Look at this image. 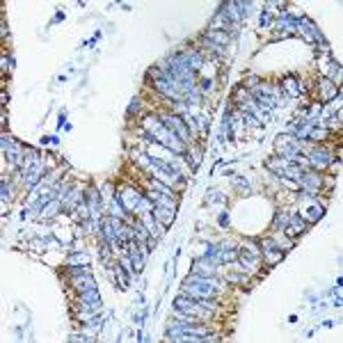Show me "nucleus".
<instances>
[{"label":"nucleus","mask_w":343,"mask_h":343,"mask_svg":"<svg viewBox=\"0 0 343 343\" xmlns=\"http://www.w3.org/2000/svg\"><path fill=\"white\" fill-rule=\"evenodd\" d=\"M192 275H201V277H213L215 275V263L210 259H197L192 266Z\"/></svg>","instance_id":"nucleus-14"},{"label":"nucleus","mask_w":343,"mask_h":343,"mask_svg":"<svg viewBox=\"0 0 343 343\" xmlns=\"http://www.w3.org/2000/svg\"><path fill=\"white\" fill-rule=\"evenodd\" d=\"M277 149H279V153L277 156H281V158H286V160H295V158H300L302 156V149L297 147L295 142H277Z\"/></svg>","instance_id":"nucleus-12"},{"label":"nucleus","mask_w":343,"mask_h":343,"mask_svg":"<svg viewBox=\"0 0 343 343\" xmlns=\"http://www.w3.org/2000/svg\"><path fill=\"white\" fill-rule=\"evenodd\" d=\"M0 188H3V201H7V199H10V186H7V183L5 181H3V183H0Z\"/></svg>","instance_id":"nucleus-27"},{"label":"nucleus","mask_w":343,"mask_h":343,"mask_svg":"<svg viewBox=\"0 0 343 343\" xmlns=\"http://www.w3.org/2000/svg\"><path fill=\"white\" fill-rule=\"evenodd\" d=\"M259 23H261V28H270V23H272V16L268 14V12H263V14H261V19H259Z\"/></svg>","instance_id":"nucleus-25"},{"label":"nucleus","mask_w":343,"mask_h":343,"mask_svg":"<svg viewBox=\"0 0 343 343\" xmlns=\"http://www.w3.org/2000/svg\"><path fill=\"white\" fill-rule=\"evenodd\" d=\"M179 55H181V60L188 64V69H192V71H199V69L204 67V55H201V53H197L195 48L183 51V53H179Z\"/></svg>","instance_id":"nucleus-11"},{"label":"nucleus","mask_w":343,"mask_h":343,"mask_svg":"<svg viewBox=\"0 0 343 343\" xmlns=\"http://www.w3.org/2000/svg\"><path fill=\"white\" fill-rule=\"evenodd\" d=\"M153 218L160 224H169L174 220V210L172 208H160V206H153Z\"/></svg>","instance_id":"nucleus-20"},{"label":"nucleus","mask_w":343,"mask_h":343,"mask_svg":"<svg viewBox=\"0 0 343 343\" xmlns=\"http://www.w3.org/2000/svg\"><path fill=\"white\" fill-rule=\"evenodd\" d=\"M288 227L284 229L286 234L291 236V238H295L297 234H302V231H307V222H305V218H302L300 213H293V215H288Z\"/></svg>","instance_id":"nucleus-13"},{"label":"nucleus","mask_w":343,"mask_h":343,"mask_svg":"<svg viewBox=\"0 0 343 343\" xmlns=\"http://www.w3.org/2000/svg\"><path fill=\"white\" fill-rule=\"evenodd\" d=\"M215 259H220V261H224V263H231L238 259V249L231 243H227V245H222V249H218V256Z\"/></svg>","instance_id":"nucleus-19"},{"label":"nucleus","mask_w":343,"mask_h":343,"mask_svg":"<svg viewBox=\"0 0 343 343\" xmlns=\"http://www.w3.org/2000/svg\"><path fill=\"white\" fill-rule=\"evenodd\" d=\"M201 92H206V90H210V85H213V82H210V78H201Z\"/></svg>","instance_id":"nucleus-30"},{"label":"nucleus","mask_w":343,"mask_h":343,"mask_svg":"<svg viewBox=\"0 0 343 343\" xmlns=\"http://www.w3.org/2000/svg\"><path fill=\"white\" fill-rule=\"evenodd\" d=\"M149 199L153 201V206H160V208H177V201L172 199L169 195H162V192H149Z\"/></svg>","instance_id":"nucleus-16"},{"label":"nucleus","mask_w":343,"mask_h":343,"mask_svg":"<svg viewBox=\"0 0 343 343\" xmlns=\"http://www.w3.org/2000/svg\"><path fill=\"white\" fill-rule=\"evenodd\" d=\"M138 108H140V99H138V96H135V99L131 101V105H128V114H131V112H135V110H138Z\"/></svg>","instance_id":"nucleus-29"},{"label":"nucleus","mask_w":343,"mask_h":343,"mask_svg":"<svg viewBox=\"0 0 343 343\" xmlns=\"http://www.w3.org/2000/svg\"><path fill=\"white\" fill-rule=\"evenodd\" d=\"M325 213L323 206H309V210H307V220H311V222H316V220H320Z\"/></svg>","instance_id":"nucleus-24"},{"label":"nucleus","mask_w":343,"mask_h":343,"mask_svg":"<svg viewBox=\"0 0 343 343\" xmlns=\"http://www.w3.org/2000/svg\"><path fill=\"white\" fill-rule=\"evenodd\" d=\"M229 279H236V281H247V277H243V275H229Z\"/></svg>","instance_id":"nucleus-33"},{"label":"nucleus","mask_w":343,"mask_h":343,"mask_svg":"<svg viewBox=\"0 0 343 343\" xmlns=\"http://www.w3.org/2000/svg\"><path fill=\"white\" fill-rule=\"evenodd\" d=\"M320 174L318 172H305V174H302V179L300 181H297V186L302 188V190H307L309 192V195H316V192L320 190Z\"/></svg>","instance_id":"nucleus-7"},{"label":"nucleus","mask_w":343,"mask_h":343,"mask_svg":"<svg viewBox=\"0 0 343 343\" xmlns=\"http://www.w3.org/2000/svg\"><path fill=\"white\" fill-rule=\"evenodd\" d=\"M286 227H288V215H284V213H279V210H277L275 222H272V229H275V231H284Z\"/></svg>","instance_id":"nucleus-23"},{"label":"nucleus","mask_w":343,"mask_h":343,"mask_svg":"<svg viewBox=\"0 0 343 343\" xmlns=\"http://www.w3.org/2000/svg\"><path fill=\"white\" fill-rule=\"evenodd\" d=\"M55 21H64V12H57V14H55Z\"/></svg>","instance_id":"nucleus-34"},{"label":"nucleus","mask_w":343,"mask_h":343,"mask_svg":"<svg viewBox=\"0 0 343 343\" xmlns=\"http://www.w3.org/2000/svg\"><path fill=\"white\" fill-rule=\"evenodd\" d=\"M218 222H220V227H227V224H229V215L227 213H220Z\"/></svg>","instance_id":"nucleus-31"},{"label":"nucleus","mask_w":343,"mask_h":343,"mask_svg":"<svg viewBox=\"0 0 343 343\" xmlns=\"http://www.w3.org/2000/svg\"><path fill=\"white\" fill-rule=\"evenodd\" d=\"M218 286H215L213 279L208 277H201V275H188L186 284H183V293H190V297H210L215 295Z\"/></svg>","instance_id":"nucleus-2"},{"label":"nucleus","mask_w":343,"mask_h":343,"mask_svg":"<svg viewBox=\"0 0 343 343\" xmlns=\"http://www.w3.org/2000/svg\"><path fill=\"white\" fill-rule=\"evenodd\" d=\"M329 160H332V153H329V149H325V147H318L309 153V162L314 167H318V169H325V167L329 165Z\"/></svg>","instance_id":"nucleus-10"},{"label":"nucleus","mask_w":343,"mask_h":343,"mask_svg":"<svg viewBox=\"0 0 343 343\" xmlns=\"http://www.w3.org/2000/svg\"><path fill=\"white\" fill-rule=\"evenodd\" d=\"M238 261H240V268H254L259 263V256H256V252H252L249 247H240Z\"/></svg>","instance_id":"nucleus-15"},{"label":"nucleus","mask_w":343,"mask_h":343,"mask_svg":"<svg viewBox=\"0 0 343 343\" xmlns=\"http://www.w3.org/2000/svg\"><path fill=\"white\" fill-rule=\"evenodd\" d=\"M41 169H44V165L37 160V162H34V165H30L28 169L23 172V181L28 183V186H34V183L39 181V177H41Z\"/></svg>","instance_id":"nucleus-17"},{"label":"nucleus","mask_w":343,"mask_h":343,"mask_svg":"<svg viewBox=\"0 0 343 343\" xmlns=\"http://www.w3.org/2000/svg\"><path fill=\"white\" fill-rule=\"evenodd\" d=\"M126 252H128V259H131V263H133V268H135V275H140V272H142V268H144V259H147V256H144L142 249H140L138 238L131 240L128 247H126Z\"/></svg>","instance_id":"nucleus-8"},{"label":"nucleus","mask_w":343,"mask_h":343,"mask_svg":"<svg viewBox=\"0 0 343 343\" xmlns=\"http://www.w3.org/2000/svg\"><path fill=\"white\" fill-rule=\"evenodd\" d=\"M174 309L179 311V314H186V316H192V318H206V316H210V311L206 309L204 305H201L197 297H183L179 295L177 300H174Z\"/></svg>","instance_id":"nucleus-3"},{"label":"nucleus","mask_w":343,"mask_h":343,"mask_svg":"<svg viewBox=\"0 0 343 343\" xmlns=\"http://www.w3.org/2000/svg\"><path fill=\"white\" fill-rule=\"evenodd\" d=\"M210 30H231V37L236 34V23L231 21V16H229V12H227V5H220V10H218V14L213 16V21H210Z\"/></svg>","instance_id":"nucleus-6"},{"label":"nucleus","mask_w":343,"mask_h":343,"mask_svg":"<svg viewBox=\"0 0 343 343\" xmlns=\"http://www.w3.org/2000/svg\"><path fill=\"white\" fill-rule=\"evenodd\" d=\"M114 270H117V277H119V288H121V291H126V288H128V281H131V272L126 270L121 263H117V268H114Z\"/></svg>","instance_id":"nucleus-22"},{"label":"nucleus","mask_w":343,"mask_h":343,"mask_svg":"<svg viewBox=\"0 0 343 343\" xmlns=\"http://www.w3.org/2000/svg\"><path fill=\"white\" fill-rule=\"evenodd\" d=\"M234 186L243 188V190H249V183L245 181V179H240V177H236V179H234Z\"/></svg>","instance_id":"nucleus-26"},{"label":"nucleus","mask_w":343,"mask_h":343,"mask_svg":"<svg viewBox=\"0 0 343 343\" xmlns=\"http://www.w3.org/2000/svg\"><path fill=\"white\" fill-rule=\"evenodd\" d=\"M222 199H224L222 192H215V195H210V197H208V201H222Z\"/></svg>","instance_id":"nucleus-32"},{"label":"nucleus","mask_w":343,"mask_h":343,"mask_svg":"<svg viewBox=\"0 0 343 343\" xmlns=\"http://www.w3.org/2000/svg\"><path fill=\"white\" fill-rule=\"evenodd\" d=\"M160 121L172 131V133L177 135L181 142H188V140H190L192 131L188 128V124H186L183 117H179V114H160Z\"/></svg>","instance_id":"nucleus-4"},{"label":"nucleus","mask_w":343,"mask_h":343,"mask_svg":"<svg viewBox=\"0 0 343 343\" xmlns=\"http://www.w3.org/2000/svg\"><path fill=\"white\" fill-rule=\"evenodd\" d=\"M261 252H263V256H266V261L270 263V266H275V263L284 256L281 247L275 243V240H261Z\"/></svg>","instance_id":"nucleus-9"},{"label":"nucleus","mask_w":343,"mask_h":343,"mask_svg":"<svg viewBox=\"0 0 343 343\" xmlns=\"http://www.w3.org/2000/svg\"><path fill=\"white\" fill-rule=\"evenodd\" d=\"M142 126L147 128L149 140H153L156 144H162L167 151H177V153H183V151H186V144H183L181 140L177 138V135L172 133V131L167 128V126L162 124L160 119H156L153 114L144 117V119H142Z\"/></svg>","instance_id":"nucleus-1"},{"label":"nucleus","mask_w":343,"mask_h":343,"mask_svg":"<svg viewBox=\"0 0 343 343\" xmlns=\"http://www.w3.org/2000/svg\"><path fill=\"white\" fill-rule=\"evenodd\" d=\"M69 268H87L90 266V256L87 254H71V256L67 259Z\"/></svg>","instance_id":"nucleus-21"},{"label":"nucleus","mask_w":343,"mask_h":343,"mask_svg":"<svg viewBox=\"0 0 343 343\" xmlns=\"http://www.w3.org/2000/svg\"><path fill=\"white\" fill-rule=\"evenodd\" d=\"M117 197L121 199V204H124V208L128 210V213H133L135 208H147V210H153L151 206L144 201V197L140 195V190H135V188H124L121 192H117Z\"/></svg>","instance_id":"nucleus-5"},{"label":"nucleus","mask_w":343,"mask_h":343,"mask_svg":"<svg viewBox=\"0 0 343 343\" xmlns=\"http://www.w3.org/2000/svg\"><path fill=\"white\" fill-rule=\"evenodd\" d=\"M69 341H92V336H85V334H73V336H69Z\"/></svg>","instance_id":"nucleus-28"},{"label":"nucleus","mask_w":343,"mask_h":343,"mask_svg":"<svg viewBox=\"0 0 343 343\" xmlns=\"http://www.w3.org/2000/svg\"><path fill=\"white\" fill-rule=\"evenodd\" d=\"M281 90H288V94L291 96H300L302 94V82L297 80L295 76H286L284 78V82H281Z\"/></svg>","instance_id":"nucleus-18"}]
</instances>
